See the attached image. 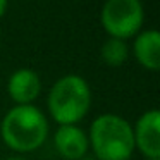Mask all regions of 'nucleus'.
I'll return each instance as SVG.
<instances>
[{"mask_svg": "<svg viewBox=\"0 0 160 160\" xmlns=\"http://www.w3.org/2000/svg\"><path fill=\"white\" fill-rule=\"evenodd\" d=\"M143 16L139 0H107L102 7L100 21L110 38L126 40L139 31Z\"/></svg>", "mask_w": 160, "mask_h": 160, "instance_id": "4", "label": "nucleus"}, {"mask_svg": "<svg viewBox=\"0 0 160 160\" xmlns=\"http://www.w3.org/2000/svg\"><path fill=\"white\" fill-rule=\"evenodd\" d=\"M134 134V146L146 155V158H160V112L148 110L138 119Z\"/></svg>", "mask_w": 160, "mask_h": 160, "instance_id": "5", "label": "nucleus"}, {"mask_svg": "<svg viewBox=\"0 0 160 160\" xmlns=\"http://www.w3.org/2000/svg\"><path fill=\"white\" fill-rule=\"evenodd\" d=\"M128 55H129V50H128V45H126L124 40L110 38L102 47V59L108 66H114V67L122 66L128 60Z\"/></svg>", "mask_w": 160, "mask_h": 160, "instance_id": "9", "label": "nucleus"}, {"mask_svg": "<svg viewBox=\"0 0 160 160\" xmlns=\"http://www.w3.org/2000/svg\"><path fill=\"white\" fill-rule=\"evenodd\" d=\"M134 55L143 67L157 71L160 67V35L157 29H146L134 40Z\"/></svg>", "mask_w": 160, "mask_h": 160, "instance_id": "8", "label": "nucleus"}, {"mask_svg": "<svg viewBox=\"0 0 160 160\" xmlns=\"http://www.w3.org/2000/svg\"><path fill=\"white\" fill-rule=\"evenodd\" d=\"M2 139L16 152H33L45 143L48 122L35 105H16L2 121Z\"/></svg>", "mask_w": 160, "mask_h": 160, "instance_id": "1", "label": "nucleus"}, {"mask_svg": "<svg viewBox=\"0 0 160 160\" xmlns=\"http://www.w3.org/2000/svg\"><path fill=\"white\" fill-rule=\"evenodd\" d=\"M146 160H160V158H146Z\"/></svg>", "mask_w": 160, "mask_h": 160, "instance_id": "13", "label": "nucleus"}, {"mask_svg": "<svg viewBox=\"0 0 160 160\" xmlns=\"http://www.w3.org/2000/svg\"><path fill=\"white\" fill-rule=\"evenodd\" d=\"M53 143L57 152L67 160H81L90 146L86 134L78 126H60L55 131Z\"/></svg>", "mask_w": 160, "mask_h": 160, "instance_id": "6", "label": "nucleus"}, {"mask_svg": "<svg viewBox=\"0 0 160 160\" xmlns=\"http://www.w3.org/2000/svg\"><path fill=\"white\" fill-rule=\"evenodd\" d=\"M81 160H97V158H81Z\"/></svg>", "mask_w": 160, "mask_h": 160, "instance_id": "12", "label": "nucleus"}, {"mask_svg": "<svg viewBox=\"0 0 160 160\" xmlns=\"http://www.w3.org/2000/svg\"><path fill=\"white\" fill-rule=\"evenodd\" d=\"M5 160H26V158H22V157H9V158H5Z\"/></svg>", "mask_w": 160, "mask_h": 160, "instance_id": "11", "label": "nucleus"}, {"mask_svg": "<svg viewBox=\"0 0 160 160\" xmlns=\"http://www.w3.org/2000/svg\"><path fill=\"white\" fill-rule=\"evenodd\" d=\"M5 9H7V0H0V19L5 14Z\"/></svg>", "mask_w": 160, "mask_h": 160, "instance_id": "10", "label": "nucleus"}, {"mask_svg": "<svg viewBox=\"0 0 160 160\" xmlns=\"http://www.w3.org/2000/svg\"><path fill=\"white\" fill-rule=\"evenodd\" d=\"M91 105L88 83L78 74H67L52 86L48 110L60 126H74L84 119Z\"/></svg>", "mask_w": 160, "mask_h": 160, "instance_id": "3", "label": "nucleus"}, {"mask_svg": "<svg viewBox=\"0 0 160 160\" xmlns=\"http://www.w3.org/2000/svg\"><path fill=\"white\" fill-rule=\"evenodd\" d=\"M88 141L100 160H128L134 152L131 124L115 114L98 115L91 124Z\"/></svg>", "mask_w": 160, "mask_h": 160, "instance_id": "2", "label": "nucleus"}, {"mask_svg": "<svg viewBox=\"0 0 160 160\" xmlns=\"http://www.w3.org/2000/svg\"><path fill=\"white\" fill-rule=\"evenodd\" d=\"M42 81L33 69H18L12 72L7 83V91L18 105H31V102L40 95Z\"/></svg>", "mask_w": 160, "mask_h": 160, "instance_id": "7", "label": "nucleus"}]
</instances>
